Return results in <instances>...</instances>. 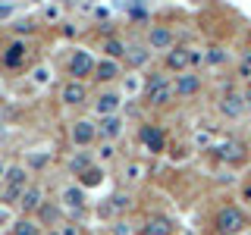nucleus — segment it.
<instances>
[{
    "mask_svg": "<svg viewBox=\"0 0 251 235\" xmlns=\"http://www.w3.org/2000/svg\"><path fill=\"white\" fill-rule=\"evenodd\" d=\"M50 235H63V232H50Z\"/></svg>",
    "mask_w": 251,
    "mask_h": 235,
    "instance_id": "nucleus-33",
    "label": "nucleus"
},
{
    "mask_svg": "<svg viewBox=\"0 0 251 235\" xmlns=\"http://www.w3.org/2000/svg\"><path fill=\"white\" fill-rule=\"evenodd\" d=\"M82 176V185H100V179H104V172H100L98 166H88L85 172H78Z\"/></svg>",
    "mask_w": 251,
    "mask_h": 235,
    "instance_id": "nucleus-22",
    "label": "nucleus"
},
{
    "mask_svg": "<svg viewBox=\"0 0 251 235\" xmlns=\"http://www.w3.org/2000/svg\"><path fill=\"white\" fill-rule=\"evenodd\" d=\"M73 169L75 172H85V169H88V160H85V157H75V160H73Z\"/></svg>",
    "mask_w": 251,
    "mask_h": 235,
    "instance_id": "nucleus-26",
    "label": "nucleus"
},
{
    "mask_svg": "<svg viewBox=\"0 0 251 235\" xmlns=\"http://www.w3.org/2000/svg\"><path fill=\"white\" fill-rule=\"evenodd\" d=\"M126 57H129L132 66H145V63H148V50H138V47H135V50H129Z\"/></svg>",
    "mask_w": 251,
    "mask_h": 235,
    "instance_id": "nucleus-23",
    "label": "nucleus"
},
{
    "mask_svg": "<svg viewBox=\"0 0 251 235\" xmlns=\"http://www.w3.org/2000/svg\"><path fill=\"white\" fill-rule=\"evenodd\" d=\"M60 97H63V104H82V100L88 97V91H85V85L78 82V78H73V82H66V85H63Z\"/></svg>",
    "mask_w": 251,
    "mask_h": 235,
    "instance_id": "nucleus-11",
    "label": "nucleus"
},
{
    "mask_svg": "<svg viewBox=\"0 0 251 235\" xmlns=\"http://www.w3.org/2000/svg\"><path fill=\"white\" fill-rule=\"evenodd\" d=\"M201 63H204V53L198 47H192V66H201Z\"/></svg>",
    "mask_w": 251,
    "mask_h": 235,
    "instance_id": "nucleus-27",
    "label": "nucleus"
},
{
    "mask_svg": "<svg viewBox=\"0 0 251 235\" xmlns=\"http://www.w3.org/2000/svg\"><path fill=\"white\" fill-rule=\"evenodd\" d=\"M245 104H248V110H251V82L245 85Z\"/></svg>",
    "mask_w": 251,
    "mask_h": 235,
    "instance_id": "nucleus-30",
    "label": "nucleus"
},
{
    "mask_svg": "<svg viewBox=\"0 0 251 235\" xmlns=\"http://www.w3.org/2000/svg\"><path fill=\"white\" fill-rule=\"evenodd\" d=\"M94 63L85 50H75L73 53V60H69V72H73V78H85V75H94Z\"/></svg>",
    "mask_w": 251,
    "mask_h": 235,
    "instance_id": "nucleus-9",
    "label": "nucleus"
},
{
    "mask_svg": "<svg viewBox=\"0 0 251 235\" xmlns=\"http://www.w3.org/2000/svg\"><path fill=\"white\" fill-rule=\"evenodd\" d=\"M214 151H217V160H223L226 166H232V169L245 166V163L251 160L248 147L242 144V141H220V144L214 147Z\"/></svg>",
    "mask_w": 251,
    "mask_h": 235,
    "instance_id": "nucleus-3",
    "label": "nucleus"
},
{
    "mask_svg": "<svg viewBox=\"0 0 251 235\" xmlns=\"http://www.w3.org/2000/svg\"><path fill=\"white\" fill-rule=\"evenodd\" d=\"M148 44H151L154 50H170V47H176V35L163 25H154L151 35H148Z\"/></svg>",
    "mask_w": 251,
    "mask_h": 235,
    "instance_id": "nucleus-10",
    "label": "nucleus"
},
{
    "mask_svg": "<svg viewBox=\"0 0 251 235\" xmlns=\"http://www.w3.org/2000/svg\"><path fill=\"white\" fill-rule=\"evenodd\" d=\"M16 235H38V226L28 223V219H22V223H16Z\"/></svg>",
    "mask_w": 251,
    "mask_h": 235,
    "instance_id": "nucleus-25",
    "label": "nucleus"
},
{
    "mask_svg": "<svg viewBox=\"0 0 251 235\" xmlns=\"http://www.w3.org/2000/svg\"><path fill=\"white\" fill-rule=\"evenodd\" d=\"M242 198H245V201H251V182L245 185V191H242Z\"/></svg>",
    "mask_w": 251,
    "mask_h": 235,
    "instance_id": "nucleus-31",
    "label": "nucleus"
},
{
    "mask_svg": "<svg viewBox=\"0 0 251 235\" xmlns=\"http://www.w3.org/2000/svg\"><path fill=\"white\" fill-rule=\"evenodd\" d=\"M94 107H98V113H100V116L116 113V107H120V94H100Z\"/></svg>",
    "mask_w": 251,
    "mask_h": 235,
    "instance_id": "nucleus-17",
    "label": "nucleus"
},
{
    "mask_svg": "<svg viewBox=\"0 0 251 235\" xmlns=\"http://www.w3.org/2000/svg\"><path fill=\"white\" fill-rule=\"evenodd\" d=\"M248 110V104H245V91L242 88H226L223 94H220V113L226 116V119H239L242 113Z\"/></svg>",
    "mask_w": 251,
    "mask_h": 235,
    "instance_id": "nucleus-4",
    "label": "nucleus"
},
{
    "mask_svg": "<svg viewBox=\"0 0 251 235\" xmlns=\"http://www.w3.org/2000/svg\"><path fill=\"white\" fill-rule=\"evenodd\" d=\"M192 66V47H170L167 50V69L173 72H188Z\"/></svg>",
    "mask_w": 251,
    "mask_h": 235,
    "instance_id": "nucleus-6",
    "label": "nucleus"
},
{
    "mask_svg": "<svg viewBox=\"0 0 251 235\" xmlns=\"http://www.w3.org/2000/svg\"><path fill=\"white\" fill-rule=\"evenodd\" d=\"M104 53H107V57H113V60H120L129 50H126V44L120 41V38H107V41H104Z\"/></svg>",
    "mask_w": 251,
    "mask_h": 235,
    "instance_id": "nucleus-18",
    "label": "nucleus"
},
{
    "mask_svg": "<svg viewBox=\"0 0 251 235\" xmlns=\"http://www.w3.org/2000/svg\"><path fill=\"white\" fill-rule=\"evenodd\" d=\"M0 176H3V166H0Z\"/></svg>",
    "mask_w": 251,
    "mask_h": 235,
    "instance_id": "nucleus-34",
    "label": "nucleus"
},
{
    "mask_svg": "<svg viewBox=\"0 0 251 235\" xmlns=\"http://www.w3.org/2000/svg\"><path fill=\"white\" fill-rule=\"evenodd\" d=\"M242 60H245V63H251V47H248L245 53H242Z\"/></svg>",
    "mask_w": 251,
    "mask_h": 235,
    "instance_id": "nucleus-32",
    "label": "nucleus"
},
{
    "mask_svg": "<svg viewBox=\"0 0 251 235\" xmlns=\"http://www.w3.org/2000/svg\"><path fill=\"white\" fill-rule=\"evenodd\" d=\"M120 132H123V119L116 113H110V116L100 119V135H104V138H116Z\"/></svg>",
    "mask_w": 251,
    "mask_h": 235,
    "instance_id": "nucleus-15",
    "label": "nucleus"
},
{
    "mask_svg": "<svg viewBox=\"0 0 251 235\" xmlns=\"http://www.w3.org/2000/svg\"><path fill=\"white\" fill-rule=\"evenodd\" d=\"M173 97H176V85H173L167 75H154V78H148L145 100H148L151 107H167Z\"/></svg>",
    "mask_w": 251,
    "mask_h": 235,
    "instance_id": "nucleus-2",
    "label": "nucleus"
},
{
    "mask_svg": "<svg viewBox=\"0 0 251 235\" xmlns=\"http://www.w3.org/2000/svg\"><path fill=\"white\" fill-rule=\"evenodd\" d=\"M60 232H63V235H78V229H75V226H63Z\"/></svg>",
    "mask_w": 251,
    "mask_h": 235,
    "instance_id": "nucleus-29",
    "label": "nucleus"
},
{
    "mask_svg": "<svg viewBox=\"0 0 251 235\" xmlns=\"http://www.w3.org/2000/svg\"><path fill=\"white\" fill-rule=\"evenodd\" d=\"M19 204H22V210H38V207H41V188L28 185L25 191H22V198H19Z\"/></svg>",
    "mask_w": 251,
    "mask_h": 235,
    "instance_id": "nucleus-16",
    "label": "nucleus"
},
{
    "mask_svg": "<svg viewBox=\"0 0 251 235\" xmlns=\"http://www.w3.org/2000/svg\"><path fill=\"white\" fill-rule=\"evenodd\" d=\"M94 138H98V125H91L88 119H82V122L73 125V141H75V144H91Z\"/></svg>",
    "mask_w": 251,
    "mask_h": 235,
    "instance_id": "nucleus-13",
    "label": "nucleus"
},
{
    "mask_svg": "<svg viewBox=\"0 0 251 235\" xmlns=\"http://www.w3.org/2000/svg\"><path fill=\"white\" fill-rule=\"evenodd\" d=\"M141 144L148 147L151 154H163L167 151V135H163V129L160 125H141Z\"/></svg>",
    "mask_w": 251,
    "mask_h": 235,
    "instance_id": "nucleus-5",
    "label": "nucleus"
},
{
    "mask_svg": "<svg viewBox=\"0 0 251 235\" xmlns=\"http://www.w3.org/2000/svg\"><path fill=\"white\" fill-rule=\"evenodd\" d=\"M22 53H25V47H22V44H13L10 50H6L3 63H6V66H19V63H22Z\"/></svg>",
    "mask_w": 251,
    "mask_h": 235,
    "instance_id": "nucleus-21",
    "label": "nucleus"
},
{
    "mask_svg": "<svg viewBox=\"0 0 251 235\" xmlns=\"http://www.w3.org/2000/svg\"><path fill=\"white\" fill-rule=\"evenodd\" d=\"M245 226H248V219L242 213V207H235V204H223L214 216V232L217 235H235V232L245 229Z\"/></svg>",
    "mask_w": 251,
    "mask_h": 235,
    "instance_id": "nucleus-1",
    "label": "nucleus"
},
{
    "mask_svg": "<svg viewBox=\"0 0 251 235\" xmlns=\"http://www.w3.org/2000/svg\"><path fill=\"white\" fill-rule=\"evenodd\" d=\"M63 201H66V207L82 210V207H85V194H82V188H66V191H63Z\"/></svg>",
    "mask_w": 251,
    "mask_h": 235,
    "instance_id": "nucleus-19",
    "label": "nucleus"
},
{
    "mask_svg": "<svg viewBox=\"0 0 251 235\" xmlns=\"http://www.w3.org/2000/svg\"><path fill=\"white\" fill-rule=\"evenodd\" d=\"M22 191H25V169L13 166L10 172H6V191H3V198L6 201H16V198H22Z\"/></svg>",
    "mask_w": 251,
    "mask_h": 235,
    "instance_id": "nucleus-8",
    "label": "nucleus"
},
{
    "mask_svg": "<svg viewBox=\"0 0 251 235\" xmlns=\"http://www.w3.org/2000/svg\"><path fill=\"white\" fill-rule=\"evenodd\" d=\"M173 85H176V97H195V94L201 91V75H195V72H179Z\"/></svg>",
    "mask_w": 251,
    "mask_h": 235,
    "instance_id": "nucleus-7",
    "label": "nucleus"
},
{
    "mask_svg": "<svg viewBox=\"0 0 251 235\" xmlns=\"http://www.w3.org/2000/svg\"><path fill=\"white\" fill-rule=\"evenodd\" d=\"M129 179H141V166H138V163H132V166H129Z\"/></svg>",
    "mask_w": 251,
    "mask_h": 235,
    "instance_id": "nucleus-28",
    "label": "nucleus"
},
{
    "mask_svg": "<svg viewBox=\"0 0 251 235\" xmlns=\"http://www.w3.org/2000/svg\"><path fill=\"white\" fill-rule=\"evenodd\" d=\"M141 235H173V223L167 216H151L141 226Z\"/></svg>",
    "mask_w": 251,
    "mask_h": 235,
    "instance_id": "nucleus-14",
    "label": "nucleus"
},
{
    "mask_svg": "<svg viewBox=\"0 0 251 235\" xmlns=\"http://www.w3.org/2000/svg\"><path fill=\"white\" fill-rule=\"evenodd\" d=\"M204 63H207V66H223V63H226V50H223V47H210V50L204 53Z\"/></svg>",
    "mask_w": 251,
    "mask_h": 235,
    "instance_id": "nucleus-20",
    "label": "nucleus"
},
{
    "mask_svg": "<svg viewBox=\"0 0 251 235\" xmlns=\"http://www.w3.org/2000/svg\"><path fill=\"white\" fill-rule=\"evenodd\" d=\"M235 75L242 78V82H251V63H245V60H239V66H235Z\"/></svg>",
    "mask_w": 251,
    "mask_h": 235,
    "instance_id": "nucleus-24",
    "label": "nucleus"
},
{
    "mask_svg": "<svg viewBox=\"0 0 251 235\" xmlns=\"http://www.w3.org/2000/svg\"><path fill=\"white\" fill-rule=\"evenodd\" d=\"M116 75H120V63L113 57H104L98 66H94V78H98V82H113Z\"/></svg>",
    "mask_w": 251,
    "mask_h": 235,
    "instance_id": "nucleus-12",
    "label": "nucleus"
}]
</instances>
